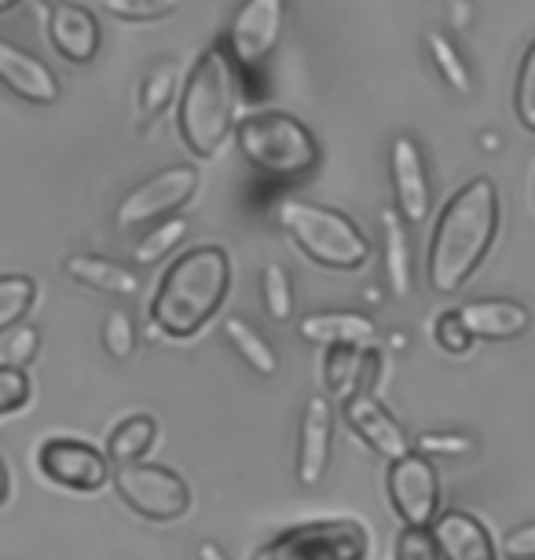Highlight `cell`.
<instances>
[{
  "label": "cell",
  "instance_id": "obj_1",
  "mask_svg": "<svg viewBox=\"0 0 535 560\" xmlns=\"http://www.w3.org/2000/svg\"><path fill=\"white\" fill-rule=\"evenodd\" d=\"M502 202L491 176H474L440 209L426 249V282L440 298L466 287L499 238Z\"/></svg>",
  "mask_w": 535,
  "mask_h": 560
},
{
  "label": "cell",
  "instance_id": "obj_2",
  "mask_svg": "<svg viewBox=\"0 0 535 560\" xmlns=\"http://www.w3.org/2000/svg\"><path fill=\"white\" fill-rule=\"evenodd\" d=\"M228 290H232L228 249L195 246L181 253L159 279V290L151 298V319L165 337L187 341V337L202 334L209 319L224 308Z\"/></svg>",
  "mask_w": 535,
  "mask_h": 560
},
{
  "label": "cell",
  "instance_id": "obj_3",
  "mask_svg": "<svg viewBox=\"0 0 535 560\" xmlns=\"http://www.w3.org/2000/svg\"><path fill=\"white\" fill-rule=\"evenodd\" d=\"M235 103H239V81L235 62L228 51L213 45L191 62L187 78L176 92V132L181 143L198 162H209L224 151L228 136L235 132Z\"/></svg>",
  "mask_w": 535,
  "mask_h": 560
},
{
  "label": "cell",
  "instance_id": "obj_4",
  "mask_svg": "<svg viewBox=\"0 0 535 560\" xmlns=\"http://www.w3.org/2000/svg\"><path fill=\"white\" fill-rule=\"evenodd\" d=\"M276 217L287 238L319 268L356 271L371 260V238L363 235V228L352 217L338 213V209L304 202V198H282Z\"/></svg>",
  "mask_w": 535,
  "mask_h": 560
},
{
  "label": "cell",
  "instance_id": "obj_5",
  "mask_svg": "<svg viewBox=\"0 0 535 560\" xmlns=\"http://www.w3.org/2000/svg\"><path fill=\"white\" fill-rule=\"evenodd\" d=\"M239 151L257 173L276 179L309 176L319 165V143L304 121L287 110H254L235 121Z\"/></svg>",
  "mask_w": 535,
  "mask_h": 560
},
{
  "label": "cell",
  "instance_id": "obj_6",
  "mask_svg": "<svg viewBox=\"0 0 535 560\" xmlns=\"http://www.w3.org/2000/svg\"><path fill=\"white\" fill-rule=\"evenodd\" d=\"M371 557V532L352 516L334 521H309L287 527L276 538L260 542L249 560H367Z\"/></svg>",
  "mask_w": 535,
  "mask_h": 560
},
{
  "label": "cell",
  "instance_id": "obj_7",
  "mask_svg": "<svg viewBox=\"0 0 535 560\" xmlns=\"http://www.w3.org/2000/svg\"><path fill=\"white\" fill-rule=\"evenodd\" d=\"M111 483L118 491V499L129 505L136 516L151 524H173L181 516L191 513L195 491L181 472L170 465L154 462H136V465H118L111 472Z\"/></svg>",
  "mask_w": 535,
  "mask_h": 560
},
{
  "label": "cell",
  "instance_id": "obj_8",
  "mask_svg": "<svg viewBox=\"0 0 535 560\" xmlns=\"http://www.w3.org/2000/svg\"><path fill=\"white\" fill-rule=\"evenodd\" d=\"M195 191H198V168L170 165V168H162V173L147 176L143 184H136L132 191L121 198L118 213H114V224L121 231L151 228V224H159V220H170L181 213L195 198Z\"/></svg>",
  "mask_w": 535,
  "mask_h": 560
},
{
  "label": "cell",
  "instance_id": "obj_9",
  "mask_svg": "<svg viewBox=\"0 0 535 560\" xmlns=\"http://www.w3.org/2000/svg\"><path fill=\"white\" fill-rule=\"evenodd\" d=\"M37 469L48 483L73 494H96L111 483V462L100 447L73 436H48L37 447Z\"/></svg>",
  "mask_w": 535,
  "mask_h": 560
},
{
  "label": "cell",
  "instance_id": "obj_10",
  "mask_svg": "<svg viewBox=\"0 0 535 560\" xmlns=\"http://www.w3.org/2000/svg\"><path fill=\"white\" fill-rule=\"evenodd\" d=\"M385 491H389L393 513L404 527H429L440 513V477L437 465L422 454H404L389 462L385 472Z\"/></svg>",
  "mask_w": 535,
  "mask_h": 560
},
{
  "label": "cell",
  "instance_id": "obj_11",
  "mask_svg": "<svg viewBox=\"0 0 535 560\" xmlns=\"http://www.w3.org/2000/svg\"><path fill=\"white\" fill-rule=\"evenodd\" d=\"M282 23H287V0H243L224 37L228 59L243 70H257L276 51Z\"/></svg>",
  "mask_w": 535,
  "mask_h": 560
},
{
  "label": "cell",
  "instance_id": "obj_12",
  "mask_svg": "<svg viewBox=\"0 0 535 560\" xmlns=\"http://www.w3.org/2000/svg\"><path fill=\"white\" fill-rule=\"evenodd\" d=\"M389 179H393V202L404 224H422L433 202V187H429L426 154L411 136H400L389 147Z\"/></svg>",
  "mask_w": 535,
  "mask_h": 560
},
{
  "label": "cell",
  "instance_id": "obj_13",
  "mask_svg": "<svg viewBox=\"0 0 535 560\" xmlns=\"http://www.w3.org/2000/svg\"><path fill=\"white\" fill-rule=\"evenodd\" d=\"M334 451V407L327 396H312L301 410L298 425V458H293V477L301 488H319L330 469Z\"/></svg>",
  "mask_w": 535,
  "mask_h": 560
},
{
  "label": "cell",
  "instance_id": "obj_14",
  "mask_svg": "<svg viewBox=\"0 0 535 560\" xmlns=\"http://www.w3.org/2000/svg\"><path fill=\"white\" fill-rule=\"evenodd\" d=\"M341 418H345V425H349L356 436L377 454V458L396 462V458H404V454H411V436H407L400 421L382 407V399L377 396L345 399Z\"/></svg>",
  "mask_w": 535,
  "mask_h": 560
},
{
  "label": "cell",
  "instance_id": "obj_15",
  "mask_svg": "<svg viewBox=\"0 0 535 560\" xmlns=\"http://www.w3.org/2000/svg\"><path fill=\"white\" fill-rule=\"evenodd\" d=\"M0 84L12 92L15 100L30 103V107H51L59 100V78L45 59L34 51L12 45L0 37Z\"/></svg>",
  "mask_w": 535,
  "mask_h": 560
},
{
  "label": "cell",
  "instance_id": "obj_16",
  "mask_svg": "<svg viewBox=\"0 0 535 560\" xmlns=\"http://www.w3.org/2000/svg\"><path fill=\"white\" fill-rule=\"evenodd\" d=\"M440 560H499V546L488 524L466 510H440L429 524Z\"/></svg>",
  "mask_w": 535,
  "mask_h": 560
},
{
  "label": "cell",
  "instance_id": "obj_17",
  "mask_svg": "<svg viewBox=\"0 0 535 560\" xmlns=\"http://www.w3.org/2000/svg\"><path fill=\"white\" fill-rule=\"evenodd\" d=\"M100 40H103L100 19L85 4L59 0L56 8H48V45L67 62H73V67H85V62L96 59Z\"/></svg>",
  "mask_w": 535,
  "mask_h": 560
},
{
  "label": "cell",
  "instance_id": "obj_18",
  "mask_svg": "<svg viewBox=\"0 0 535 560\" xmlns=\"http://www.w3.org/2000/svg\"><path fill=\"white\" fill-rule=\"evenodd\" d=\"M382 359L374 348H327L323 355V388L334 404H345L352 396H374Z\"/></svg>",
  "mask_w": 535,
  "mask_h": 560
},
{
  "label": "cell",
  "instance_id": "obj_19",
  "mask_svg": "<svg viewBox=\"0 0 535 560\" xmlns=\"http://www.w3.org/2000/svg\"><path fill=\"white\" fill-rule=\"evenodd\" d=\"M298 334L319 348H374L377 326L363 312H316L298 323Z\"/></svg>",
  "mask_w": 535,
  "mask_h": 560
},
{
  "label": "cell",
  "instance_id": "obj_20",
  "mask_svg": "<svg viewBox=\"0 0 535 560\" xmlns=\"http://www.w3.org/2000/svg\"><path fill=\"white\" fill-rule=\"evenodd\" d=\"M458 319L466 323V330L474 334V341H513L532 326V315L524 304L507 298H485V301H466L463 308H455Z\"/></svg>",
  "mask_w": 535,
  "mask_h": 560
},
{
  "label": "cell",
  "instance_id": "obj_21",
  "mask_svg": "<svg viewBox=\"0 0 535 560\" xmlns=\"http://www.w3.org/2000/svg\"><path fill=\"white\" fill-rule=\"evenodd\" d=\"M62 271H67L78 287L111 293V298H136L143 287L140 271L111 257H100V253H73V257L62 260Z\"/></svg>",
  "mask_w": 535,
  "mask_h": 560
},
{
  "label": "cell",
  "instance_id": "obj_22",
  "mask_svg": "<svg viewBox=\"0 0 535 560\" xmlns=\"http://www.w3.org/2000/svg\"><path fill=\"white\" fill-rule=\"evenodd\" d=\"M382 257H385V282H389L393 298H407L415 279V260H411V238H407V224L396 209L382 213Z\"/></svg>",
  "mask_w": 535,
  "mask_h": 560
},
{
  "label": "cell",
  "instance_id": "obj_23",
  "mask_svg": "<svg viewBox=\"0 0 535 560\" xmlns=\"http://www.w3.org/2000/svg\"><path fill=\"white\" fill-rule=\"evenodd\" d=\"M154 443H159V421L151 415H129L111 429L103 454H107L111 469H118V465L143 462L154 451Z\"/></svg>",
  "mask_w": 535,
  "mask_h": 560
},
{
  "label": "cell",
  "instance_id": "obj_24",
  "mask_svg": "<svg viewBox=\"0 0 535 560\" xmlns=\"http://www.w3.org/2000/svg\"><path fill=\"white\" fill-rule=\"evenodd\" d=\"M224 341L232 345V352L243 359V363L260 377H271L279 370V355L265 337H260L254 326H249L243 315H228L224 319Z\"/></svg>",
  "mask_w": 535,
  "mask_h": 560
},
{
  "label": "cell",
  "instance_id": "obj_25",
  "mask_svg": "<svg viewBox=\"0 0 535 560\" xmlns=\"http://www.w3.org/2000/svg\"><path fill=\"white\" fill-rule=\"evenodd\" d=\"M181 81L184 78H181V62H176V59H162V62H154V67L147 70V78L140 81V114L147 121L159 118V114L176 100Z\"/></svg>",
  "mask_w": 535,
  "mask_h": 560
},
{
  "label": "cell",
  "instance_id": "obj_26",
  "mask_svg": "<svg viewBox=\"0 0 535 560\" xmlns=\"http://www.w3.org/2000/svg\"><path fill=\"white\" fill-rule=\"evenodd\" d=\"M37 304V279L19 271L0 275V334L23 326V319Z\"/></svg>",
  "mask_w": 535,
  "mask_h": 560
},
{
  "label": "cell",
  "instance_id": "obj_27",
  "mask_svg": "<svg viewBox=\"0 0 535 560\" xmlns=\"http://www.w3.org/2000/svg\"><path fill=\"white\" fill-rule=\"evenodd\" d=\"M426 48H429V59H433V67L440 73V81H444L451 92H458V96H469L474 78H469V67H466L463 51L455 48V40H451L447 34H440V30H429Z\"/></svg>",
  "mask_w": 535,
  "mask_h": 560
},
{
  "label": "cell",
  "instance_id": "obj_28",
  "mask_svg": "<svg viewBox=\"0 0 535 560\" xmlns=\"http://www.w3.org/2000/svg\"><path fill=\"white\" fill-rule=\"evenodd\" d=\"M184 238H187V220L184 217L159 220V224L147 228L140 235V242L132 246V260L140 264V268H151V264L170 257V253L181 246Z\"/></svg>",
  "mask_w": 535,
  "mask_h": 560
},
{
  "label": "cell",
  "instance_id": "obj_29",
  "mask_svg": "<svg viewBox=\"0 0 535 560\" xmlns=\"http://www.w3.org/2000/svg\"><path fill=\"white\" fill-rule=\"evenodd\" d=\"M260 301H265V312L276 323H287L293 315V282L282 264H265V271H260Z\"/></svg>",
  "mask_w": 535,
  "mask_h": 560
},
{
  "label": "cell",
  "instance_id": "obj_30",
  "mask_svg": "<svg viewBox=\"0 0 535 560\" xmlns=\"http://www.w3.org/2000/svg\"><path fill=\"white\" fill-rule=\"evenodd\" d=\"M411 451L422 454V458L437 462V458H469V454L480 451V443L469 436V432H422V436L411 440Z\"/></svg>",
  "mask_w": 535,
  "mask_h": 560
},
{
  "label": "cell",
  "instance_id": "obj_31",
  "mask_svg": "<svg viewBox=\"0 0 535 560\" xmlns=\"http://www.w3.org/2000/svg\"><path fill=\"white\" fill-rule=\"evenodd\" d=\"M100 341H103V352L111 359L125 363L132 352H136V323L132 315L125 308H114L107 319H103V330H100Z\"/></svg>",
  "mask_w": 535,
  "mask_h": 560
},
{
  "label": "cell",
  "instance_id": "obj_32",
  "mask_svg": "<svg viewBox=\"0 0 535 560\" xmlns=\"http://www.w3.org/2000/svg\"><path fill=\"white\" fill-rule=\"evenodd\" d=\"M121 23H159V19L181 12L184 0H100Z\"/></svg>",
  "mask_w": 535,
  "mask_h": 560
},
{
  "label": "cell",
  "instance_id": "obj_33",
  "mask_svg": "<svg viewBox=\"0 0 535 560\" xmlns=\"http://www.w3.org/2000/svg\"><path fill=\"white\" fill-rule=\"evenodd\" d=\"M513 114L528 132H535V40L524 51L521 67H517V81H513Z\"/></svg>",
  "mask_w": 535,
  "mask_h": 560
},
{
  "label": "cell",
  "instance_id": "obj_34",
  "mask_svg": "<svg viewBox=\"0 0 535 560\" xmlns=\"http://www.w3.org/2000/svg\"><path fill=\"white\" fill-rule=\"evenodd\" d=\"M433 341L437 348L444 355H466L469 348H474V334L466 330V323L458 319V312L455 308H447V312H440L437 319H433Z\"/></svg>",
  "mask_w": 535,
  "mask_h": 560
},
{
  "label": "cell",
  "instance_id": "obj_35",
  "mask_svg": "<svg viewBox=\"0 0 535 560\" xmlns=\"http://www.w3.org/2000/svg\"><path fill=\"white\" fill-rule=\"evenodd\" d=\"M30 399H34V382H30L26 370L0 363V418L30 407Z\"/></svg>",
  "mask_w": 535,
  "mask_h": 560
},
{
  "label": "cell",
  "instance_id": "obj_36",
  "mask_svg": "<svg viewBox=\"0 0 535 560\" xmlns=\"http://www.w3.org/2000/svg\"><path fill=\"white\" fill-rule=\"evenodd\" d=\"M393 560H440L429 527H400L393 542Z\"/></svg>",
  "mask_w": 535,
  "mask_h": 560
},
{
  "label": "cell",
  "instance_id": "obj_37",
  "mask_svg": "<svg viewBox=\"0 0 535 560\" xmlns=\"http://www.w3.org/2000/svg\"><path fill=\"white\" fill-rule=\"evenodd\" d=\"M40 352V330L37 326H15L12 337H8V345H4V359H8V366H19V370H26L30 363L37 359Z\"/></svg>",
  "mask_w": 535,
  "mask_h": 560
},
{
  "label": "cell",
  "instance_id": "obj_38",
  "mask_svg": "<svg viewBox=\"0 0 535 560\" xmlns=\"http://www.w3.org/2000/svg\"><path fill=\"white\" fill-rule=\"evenodd\" d=\"M499 553L507 560H535V521L513 527V532H507V538H502Z\"/></svg>",
  "mask_w": 535,
  "mask_h": 560
},
{
  "label": "cell",
  "instance_id": "obj_39",
  "mask_svg": "<svg viewBox=\"0 0 535 560\" xmlns=\"http://www.w3.org/2000/svg\"><path fill=\"white\" fill-rule=\"evenodd\" d=\"M12 502V469H8L4 454H0V505Z\"/></svg>",
  "mask_w": 535,
  "mask_h": 560
},
{
  "label": "cell",
  "instance_id": "obj_40",
  "mask_svg": "<svg viewBox=\"0 0 535 560\" xmlns=\"http://www.w3.org/2000/svg\"><path fill=\"white\" fill-rule=\"evenodd\" d=\"M198 560H232V557H228V549H224V546L202 542V546H198Z\"/></svg>",
  "mask_w": 535,
  "mask_h": 560
},
{
  "label": "cell",
  "instance_id": "obj_41",
  "mask_svg": "<svg viewBox=\"0 0 535 560\" xmlns=\"http://www.w3.org/2000/svg\"><path fill=\"white\" fill-rule=\"evenodd\" d=\"M15 4H19V0H0V15H8V12H12Z\"/></svg>",
  "mask_w": 535,
  "mask_h": 560
},
{
  "label": "cell",
  "instance_id": "obj_42",
  "mask_svg": "<svg viewBox=\"0 0 535 560\" xmlns=\"http://www.w3.org/2000/svg\"><path fill=\"white\" fill-rule=\"evenodd\" d=\"M40 4H45V12H48V8H56V4H59V0H40Z\"/></svg>",
  "mask_w": 535,
  "mask_h": 560
}]
</instances>
